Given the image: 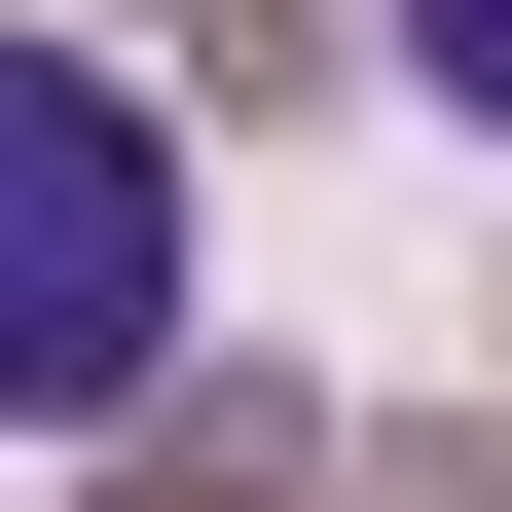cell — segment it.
Returning a JSON list of instances; mask_svg holds the SVG:
<instances>
[{
  "instance_id": "1",
  "label": "cell",
  "mask_w": 512,
  "mask_h": 512,
  "mask_svg": "<svg viewBox=\"0 0 512 512\" xmlns=\"http://www.w3.org/2000/svg\"><path fill=\"white\" fill-rule=\"evenodd\" d=\"M147 366H183V147H147V74L0 37V439H110Z\"/></svg>"
},
{
  "instance_id": "2",
  "label": "cell",
  "mask_w": 512,
  "mask_h": 512,
  "mask_svg": "<svg viewBox=\"0 0 512 512\" xmlns=\"http://www.w3.org/2000/svg\"><path fill=\"white\" fill-rule=\"evenodd\" d=\"M403 74H439V110H476V147H512V0H403Z\"/></svg>"
}]
</instances>
